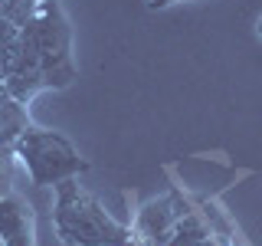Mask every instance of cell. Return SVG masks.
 <instances>
[{"instance_id": "obj_1", "label": "cell", "mask_w": 262, "mask_h": 246, "mask_svg": "<svg viewBox=\"0 0 262 246\" xmlns=\"http://www.w3.org/2000/svg\"><path fill=\"white\" fill-rule=\"evenodd\" d=\"M53 194V230L62 246H131V227L115 220L79 177L59 180Z\"/></svg>"}, {"instance_id": "obj_2", "label": "cell", "mask_w": 262, "mask_h": 246, "mask_svg": "<svg viewBox=\"0 0 262 246\" xmlns=\"http://www.w3.org/2000/svg\"><path fill=\"white\" fill-rule=\"evenodd\" d=\"M23 46L43 66L46 89H62L76 79V63H72V27L59 0H43L36 13L20 30Z\"/></svg>"}, {"instance_id": "obj_3", "label": "cell", "mask_w": 262, "mask_h": 246, "mask_svg": "<svg viewBox=\"0 0 262 246\" xmlns=\"http://www.w3.org/2000/svg\"><path fill=\"white\" fill-rule=\"evenodd\" d=\"M13 161L27 171L30 184L36 187H56L66 177H79L89 168V161L79 154V148L59 131L27 125L20 138L13 141Z\"/></svg>"}, {"instance_id": "obj_4", "label": "cell", "mask_w": 262, "mask_h": 246, "mask_svg": "<svg viewBox=\"0 0 262 246\" xmlns=\"http://www.w3.org/2000/svg\"><path fill=\"white\" fill-rule=\"evenodd\" d=\"M190 207H193V200H187L180 191L151 197L147 203L138 207L135 220H131V243L135 246H167L180 217Z\"/></svg>"}, {"instance_id": "obj_5", "label": "cell", "mask_w": 262, "mask_h": 246, "mask_svg": "<svg viewBox=\"0 0 262 246\" xmlns=\"http://www.w3.org/2000/svg\"><path fill=\"white\" fill-rule=\"evenodd\" d=\"M0 243L4 246H36L33 207L16 191L0 197Z\"/></svg>"}, {"instance_id": "obj_6", "label": "cell", "mask_w": 262, "mask_h": 246, "mask_svg": "<svg viewBox=\"0 0 262 246\" xmlns=\"http://www.w3.org/2000/svg\"><path fill=\"white\" fill-rule=\"evenodd\" d=\"M10 161H13V151H0V197L10 191Z\"/></svg>"}, {"instance_id": "obj_7", "label": "cell", "mask_w": 262, "mask_h": 246, "mask_svg": "<svg viewBox=\"0 0 262 246\" xmlns=\"http://www.w3.org/2000/svg\"><path fill=\"white\" fill-rule=\"evenodd\" d=\"M256 33H259V36H262V16H259V20H256Z\"/></svg>"}, {"instance_id": "obj_8", "label": "cell", "mask_w": 262, "mask_h": 246, "mask_svg": "<svg viewBox=\"0 0 262 246\" xmlns=\"http://www.w3.org/2000/svg\"><path fill=\"white\" fill-rule=\"evenodd\" d=\"M229 246H243V243H239V240H233V243H229Z\"/></svg>"}, {"instance_id": "obj_9", "label": "cell", "mask_w": 262, "mask_h": 246, "mask_svg": "<svg viewBox=\"0 0 262 246\" xmlns=\"http://www.w3.org/2000/svg\"><path fill=\"white\" fill-rule=\"evenodd\" d=\"M131 246H135V243H131Z\"/></svg>"}]
</instances>
